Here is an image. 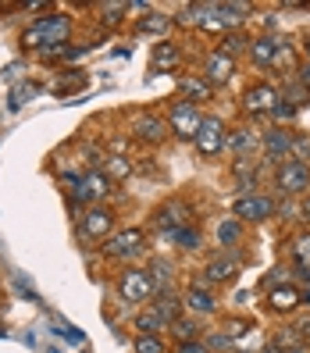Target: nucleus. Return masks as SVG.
Segmentation results:
<instances>
[{
	"instance_id": "nucleus-2",
	"label": "nucleus",
	"mask_w": 310,
	"mask_h": 353,
	"mask_svg": "<svg viewBox=\"0 0 310 353\" xmlns=\"http://www.w3.org/2000/svg\"><path fill=\"white\" fill-rule=\"evenodd\" d=\"M200 121H203V114H200V108H196L193 100H175V103H172V111H168V129H172L178 139H196Z\"/></svg>"
},
{
	"instance_id": "nucleus-22",
	"label": "nucleus",
	"mask_w": 310,
	"mask_h": 353,
	"mask_svg": "<svg viewBox=\"0 0 310 353\" xmlns=\"http://www.w3.org/2000/svg\"><path fill=\"white\" fill-rule=\"evenodd\" d=\"M175 65H178V47H175V43H157V47H154V72L175 68Z\"/></svg>"
},
{
	"instance_id": "nucleus-3",
	"label": "nucleus",
	"mask_w": 310,
	"mask_h": 353,
	"mask_svg": "<svg viewBox=\"0 0 310 353\" xmlns=\"http://www.w3.org/2000/svg\"><path fill=\"white\" fill-rule=\"evenodd\" d=\"M275 182H278V190L285 196H300L310 190V164H300V161H285L278 164V172H275Z\"/></svg>"
},
{
	"instance_id": "nucleus-4",
	"label": "nucleus",
	"mask_w": 310,
	"mask_h": 353,
	"mask_svg": "<svg viewBox=\"0 0 310 353\" xmlns=\"http://www.w3.org/2000/svg\"><path fill=\"white\" fill-rule=\"evenodd\" d=\"M154 279L150 272H143V268H129V272H121V300L125 303H147L154 296Z\"/></svg>"
},
{
	"instance_id": "nucleus-19",
	"label": "nucleus",
	"mask_w": 310,
	"mask_h": 353,
	"mask_svg": "<svg viewBox=\"0 0 310 353\" xmlns=\"http://www.w3.org/2000/svg\"><path fill=\"white\" fill-rule=\"evenodd\" d=\"M154 314H157L164 325H175V321H178V314H182V300H175L172 293H164V296L154 303Z\"/></svg>"
},
{
	"instance_id": "nucleus-12",
	"label": "nucleus",
	"mask_w": 310,
	"mask_h": 353,
	"mask_svg": "<svg viewBox=\"0 0 310 353\" xmlns=\"http://www.w3.org/2000/svg\"><path fill=\"white\" fill-rule=\"evenodd\" d=\"M203 279L207 282H214V285H221V282H232L236 275H239V254H229V257H214V261H207V268H203Z\"/></svg>"
},
{
	"instance_id": "nucleus-38",
	"label": "nucleus",
	"mask_w": 310,
	"mask_h": 353,
	"mask_svg": "<svg viewBox=\"0 0 310 353\" xmlns=\"http://www.w3.org/2000/svg\"><path fill=\"white\" fill-rule=\"evenodd\" d=\"M275 211H278L282 218H296V203H293V200H285L282 207H275Z\"/></svg>"
},
{
	"instance_id": "nucleus-42",
	"label": "nucleus",
	"mask_w": 310,
	"mask_h": 353,
	"mask_svg": "<svg viewBox=\"0 0 310 353\" xmlns=\"http://www.w3.org/2000/svg\"><path fill=\"white\" fill-rule=\"evenodd\" d=\"M285 353H310V346L303 343V346H293V350H285Z\"/></svg>"
},
{
	"instance_id": "nucleus-5",
	"label": "nucleus",
	"mask_w": 310,
	"mask_h": 353,
	"mask_svg": "<svg viewBox=\"0 0 310 353\" xmlns=\"http://www.w3.org/2000/svg\"><path fill=\"white\" fill-rule=\"evenodd\" d=\"M225 125H221V118H203L200 121V132H196V150L203 154V157H214V154H221L225 150Z\"/></svg>"
},
{
	"instance_id": "nucleus-35",
	"label": "nucleus",
	"mask_w": 310,
	"mask_h": 353,
	"mask_svg": "<svg viewBox=\"0 0 310 353\" xmlns=\"http://www.w3.org/2000/svg\"><path fill=\"white\" fill-rule=\"evenodd\" d=\"M271 114H275V118H285V121H289V118H293V114H296V108H293V103H289V100H278Z\"/></svg>"
},
{
	"instance_id": "nucleus-7",
	"label": "nucleus",
	"mask_w": 310,
	"mask_h": 353,
	"mask_svg": "<svg viewBox=\"0 0 310 353\" xmlns=\"http://www.w3.org/2000/svg\"><path fill=\"white\" fill-rule=\"evenodd\" d=\"M114 228V214L107 207H90L86 214H82V236L86 239H107Z\"/></svg>"
},
{
	"instance_id": "nucleus-41",
	"label": "nucleus",
	"mask_w": 310,
	"mask_h": 353,
	"mask_svg": "<svg viewBox=\"0 0 310 353\" xmlns=\"http://www.w3.org/2000/svg\"><path fill=\"white\" fill-rule=\"evenodd\" d=\"M300 214H303V218H307V221H310V196H307V200H303V207H300Z\"/></svg>"
},
{
	"instance_id": "nucleus-26",
	"label": "nucleus",
	"mask_w": 310,
	"mask_h": 353,
	"mask_svg": "<svg viewBox=\"0 0 310 353\" xmlns=\"http://www.w3.org/2000/svg\"><path fill=\"white\" fill-rule=\"evenodd\" d=\"M271 68H289V72L296 68V50H293V43H282V39H278V50H275V65H271Z\"/></svg>"
},
{
	"instance_id": "nucleus-36",
	"label": "nucleus",
	"mask_w": 310,
	"mask_h": 353,
	"mask_svg": "<svg viewBox=\"0 0 310 353\" xmlns=\"http://www.w3.org/2000/svg\"><path fill=\"white\" fill-rule=\"evenodd\" d=\"M178 353H211V350H207V343L193 339V343H178Z\"/></svg>"
},
{
	"instance_id": "nucleus-33",
	"label": "nucleus",
	"mask_w": 310,
	"mask_h": 353,
	"mask_svg": "<svg viewBox=\"0 0 310 353\" xmlns=\"http://www.w3.org/2000/svg\"><path fill=\"white\" fill-rule=\"evenodd\" d=\"M168 26H172L168 14H154V18H147V22H139L143 32H157V29H168Z\"/></svg>"
},
{
	"instance_id": "nucleus-21",
	"label": "nucleus",
	"mask_w": 310,
	"mask_h": 353,
	"mask_svg": "<svg viewBox=\"0 0 310 353\" xmlns=\"http://www.w3.org/2000/svg\"><path fill=\"white\" fill-rule=\"evenodd\" d=\"M103 175H107L111 182H125L129 175H132V164L121 157V154H111L107 157V164H103Z\"/></svg>"
},
{
	"instance_id": "nucleus-29",
	"label": "nucleus",
	"mask_w": 310,
	"mask_h": 353,
	"mask_svg": "<svg viewBox=\"0 0 310 353\" xmlns=\"http://www.w3.org/2000/svg\"><path fill=\"white\" fill-rule=\"evenodd\" d=\"M136 353H164V343L157 336H136Z\"/></svg>"
},
{
	"instance_id": "nucleus-17",
	"label": "nucleus",
	"mask_w": 310,
	"mask_h": 353,
	"mask_svg": "<svg viewBox=\"0 0 310 353\" xmlns=\"http://www.w3.org/2000/svg\"><path fill=\"white\" fill-rule=\"evenodd\" d=\"M225 147H229L236 157H254V150H257V132H254V129H236L229 139H225Z\"/></svg>"
},
{
	"instance_id": "nucleus-8",
	"label": "nucleus",
	"mask_w": 310,
	"mask_h": 353,
	"mask_svg": "<svg viewBox=\"0 0 310 353\" xmlns=\"http://www.w3.org/2000/svg\"><path fill=\"white\" fill-rule=\"evenodd\" d=\"M278 90L275 86H267V82H260V86H250L242 97V108L250 111V114H267V111H275V103H278Z\"/></svg>"
},
{
	"instance_id": "nucleus-9",
	"label": "nucleus",
	"mask_w": 310,
	"mask_h": 353,
	"mask_svg": "<svg viewBox=\"0 0 310 353\" xmlns=\"http://www.w3.org/2000/svg\"><path fill=\"white\" fill-rule=\"evenodd\" d=\"M293 139L296 136H289L285 129H271L264 136V154L267 161H275V164H285V157H293Z\"/></svg>"
},
{
	"instance_id": "nucleus-18",
	"label": "nucleus",
	"mask_w": 310,
	"mask_h": 353,
	"mask_svg": "<svg viewBox=\"0 0 310 353\" xmlns=\"http://www.w3.org/2000/svg\"><path fill=\"white\" fill-rule=\"evenodd\" d=\"M185 307H189L193 314H211V310H218V300L207 293L203 285H193L189 293H185Z\"/></svg>"
},
{
	"instance_id": "nucleus-30",
	"label": "nucleus",
	"mask_w": 310,
	"mask_h": 353,
	"mask_svg": "<svg viewBox=\"0 0 310 353\" xmlns=\"http://www.w3.org/2000/svg\"><path fill=\"white\" fill-rule=\"evenodd\" d=\"M293 157H296L300 164L310 161V136H296V139H293Z\"/></svg>"
},
{
	"instance_id": "nucleus-44",
	"label": "nucleus",
	"mask_w": 310,
	"mask_h": 353,
	"mask_svg": "<svg viewBox=\"0 0 310 353\" xmlns=\"http://www.w3.org/2000/svg\"><path fill=\"white\" fill-rule=\"evenodd\" d=\"M307 303H310V296H307Z\"/></svg>"
},
{
	"instance_id": "nucleus-31",
	"label": "nucleus",
	"mask_w": 310,
	"mask_h": 353,
	"mask_svg": "<svg viewBox=\"0 0 310 353\" xmlns=\"http://www.w3.org/2000/svg\"><path fill=\"white\" fill-rule=\"evenodd\" d=\"M293 254H296V261H300V264H310V232H307V236H300V239L293 243Z\"/></svg>"
},
{
	"instance_id": "nucleus-24",
	"label": "nucleus",
	"mask_w": 310,
	"mask_h": 353,
	"mask_svg": "<svg viewBox=\"0 0 310 353\" xmlns=\"http://www.w3.org/2000/svg\"><path fill=\"white\" fill-rule=\"evenodd\" d=\"M239 239H242V221L229 218V221L218 225V243H221V246H236Z\"/></svg>"
},
{
	"instance_id": "nucleus-20",
	"label": "nucleus",
	"mask_w": 310,
	"mask_h": 353,
	"mask_svg": "<svg viewBox=\"0 0 310 353\" xmlns=\"http://www.w3.org/2000/svg\"><path fill=\"white\" fill-rule=\"evenodd\" d=\"M178 90L185 93L182 100H189V97H193L196 103H200V100H211V82H203V79H193V75H185V79L178 82Z\"/></svg>"
},
{
	"instance_id": "nucleus-6",
	"label": "nucleus",
	"mask_w": 310,
	"mask_h": 353,
	"mask_svg": "<svg viewBox=\"0 0 310 353\" xmlns=\"http://www.w3.org/2000/svg\"><path fill=\"white\" fill-rule=\"evenodd\" d=\"M103 254L107 257H139L143 254V232L139 228H125V232H118V236H111L107 243H103Z\"/></svg>"
},
{
	"instance_id": "nucleus-23",
	"label": "nucleus",
	"mask_w": 310,
	"mask_h": 353,
	"mask_svg": "<svg viewBox=\"0 0 310 353\" xmlns=\"http://www.w3.org/2000/svg\"><path fill=\"white\" fill-rule=\"evenodd\" d=\"M168 239H175L182 250H200V228L182 225V228H175V232H168Z\"/></svg>"
},
{
	"instance_id": "nucleus-39",
	"label": "nucleus",
	"mask_w": 310,
	"mask_h": 353,
	"mask_svg": "<svg viewBox=\"0 0 310 353\" xmlns=\"http://www.w3.org/2000/svg\"><path fill=\"white\" fill-rule=\"evenodd\" d=\"M300 82L310 90V61H307V65H300Z\"/></svg>"
},
{
	"instance_id": "nucleus-14",
	"label": "nucleus",
	"mask_w": 310,
	"mask_h": 353,
	"mask_svg": "<svg viewBox=\"0 0 310 353\" xmlns=\"http://www.w3.org/2000/svg\"><path fill=\"white\" fill-rule=\"evenodd\" d=\"M203 72H207V82H229V79H232V72H236V57L214 50L211 57H207Z\"/></svg>"
},
{
	"instance_id": "nucleus-13",
	"label": "nucleus",
	"mask_w": 310,
	"mask_h": 353,
	"mask_svg": "<svg viewBox=\"0 0 310 353\" xmlns=\"http://www.w3.org/2000/svg\"><path fill=\"white\" fill-rule=\"evenodd\" d=\"M132 136L136 139H147V143H161L168 136V121L157 118V114H139L136 125H132Z\"/></svg>"
},
{
	"instance_id": "nucleus-16",
	"label": "nucleus",
	"mask_w": 310,
	"mask_h": 353,
	"mask_svg": "<svg viewBox=\"0 0 310 353\" xmlns=\"http://www.w3.org/2000/svg\"><path fill=\"white\" fill-rule=\"evenodd\" d=\"M250 57L257 61L260 68H271L275 65V50H278V39H271V36H257V39H250Z\"/></svg>"
},
{
	"instance_id": "nucleus-32",
	"label": "nucleus",
	"mask_w": 310,
	"mask_h": 353,
	"mask_svg": "<svg viewBox=\"0 0 310 353\" xmlns=\"http://www.w3.org/2000/svg\"><path fill=\"white\" fill-rule=\"evenodd\" d=\"M154 285H161V282H172V264L168 261H154Z\"/></svg>"
},
{
	"instance_id": "nucleus-10",
	"label": "nucleus",
	"mask_w": 310,
	"mask_h": 353,
	"mask_svg": "<svg viewBox=\"0 0 310 353\" xmlns=\"http://www.w3.org/2000/svg\"><path fill=\"white\" fill-rule=\"evenodd\" d=\"M185 221H189V203H182V200L164 203L157 211V218H154V225L164 228V232H175V228H182Z\"/></svg>"
},
{
	"instance_id": "nucleus-28",
	"label": "nucleus",
	"mask_w": 310,
	"mask_h": 353,
	"mask_svg": "<svg viewBox=\"0 0 310 353\" xmlns=\"http://www.w3.org/2000/svg\"><path fill=\"white\" fill-rule=\"evenodd\" d=\"M246 43H250V39H246L242 32H229V36L221 39V54H229V57H232V54H239Z\"/></svg>"
},
{
	"instance_id": "nucleus-34",
	"label": "nucleus",
	"mask_w": 310,
	"mask_h": 353,
	"mask_svg": "<svg viewBox=\"0 0 310 353\" xmlns=\"http://www.w3.org/2000/svg\"><path fill=\"white\" fill-rule=\"evenodd\" d=\"M229 346H232V339L225 336V332H218V336L207 339V350H211V353H221V350H229Z\"/></svg>"
},
{
	"instance_id": "nucleus-27",
	"label": "nucleus",
	"mask_w": 310,
	"mask_h": 353,
	"mask_svg": "<svg viewBox=\"0 0 310 353\" xmlns=\"http://www.w3.org/2000/svg\"><path fill=\"white\" fill-rule=\"evenodd\" d=\"M172 328H175V336H178L182 343H193V339H200V325H196V321H189V318H178Z\"/></svg>"
},
{
	"instance_id": "nucleus-11",
	"label": "nucleus",
	"mask_w": 310,
	"mask_h": 353,
	"mask_svg": "<svg viewBox=\"0 0 310 353\" xmlns=\"http://www.w3.org/2000/svg\"><path fill=\"white\" fill-rule=\"evenodd\" d=\"M236 214L242 221H264V218L275 214V200H267V196H242L236 203Z\"/></svg>"
},
{
	"instance_id": "nucleus-25",
	"label": "nucleus",
	"mask_w": 310,
	"mask_h": 353,
	"mask_svg": "<svg viewBox=\"0 0 310 353\" xmlns=\"http://www.w3.org/2000/svg\"><path fill=\"white\" fill-rule=\"evenodd\" d=\"M161 328H168V325H164L154 310H143V314L136 318V332H139V336H157Z\"/></svg>"
},
{
	"instance_id": "nucleus-40",
	"label": "nucleus",
	"mask_w": 310,
	"mask_h": 353,
	"mask_svg": "<svg viewBox=\"0 0 310 353\" xmlns=\"http://www.w3.org/2000/svg\"><path fill=\"white\" fill-rule=\"evenodd\" d=\"M296 328H300V339H310V318H307V321H300Z\"/></svg>"
},
{
	"instance_id": "nucleus-37",
	"label": "nucleus",
	"mask_w": 310,
	"mask_h": 353,
	"mask_svg": "<svg viewBox=\"0 0 310 353\" xmlns=\"http://www.w3.org/2000/svg\"><path fill=\"white\" fill-rule=\"evenodd\" d=\"M242 332H246V321H229V332H225V336H229V339H239Z\"/></svg>"
},
{
	"instance_id": "nucleus-43",
	"label": "nucleus",
	"mask_w": 310,
	"mask_h": 353,
	"mask_svg": "<svg viewBox=\"0 0 310 353\" xmlns=\"http://www.w3.org/2000/svg\"><path fill=\"white\" fill-rule=\"evenodd\" d=\"M303 50H307V57H310V36H307V43H303Z\"/></svg>"
},
{
	"instance_id": "nucleus-15",
	"label": "nucleus",
	"mask_w": 310,
	"mask_h": 353,
	"mask_svg": "<svg viewBox=\"0 0 310 353\" xmlns=\"http://www.w3.org/2000/svg\"><path fill=\"white\" fill-rule=\"evenodd\" d=\"M267 300H271V307L282 310V314H293V310L303 303V296H300L296 285H275L271 293H267Z\"/></svg>"
},
{
	"instance_id": "nucleus-1",
	"label": "nucleus",
	"mask_w": 310,
	"mask_h": 353,
	"mask_svg": "<svg viewBox=\"0 0 310 353\" xmlns=\"http://www.w3.org/2000/svg\"><path fill=\"white\" fill-rule=\"evenodd\" d=\"M68 36H72V22L65 14H50V18H39V22L32 26V29H25L22 32V43L25 47H39L43 50L47 43L54 47V43H68Z\"/></svg>"
}]
</instances>
